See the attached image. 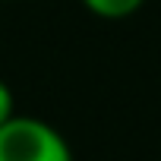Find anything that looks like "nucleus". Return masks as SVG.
<instances>
[{"label": "nucleus", "instance_id": "1", "mask_svg": "<svg viewBox=\"0 0 161 161\" xmlns=\"http://www.w3.org/2000/svg\"><path fill=\"white\" fill-rule=\"evenodd\" d=\"M0 161H73V152L47 120L13 114L0 126Z\"/></svg>", "mask_w": 161, "mask_h": 161}, {"label": "nucleus", "instance_id": "2", "mask_svg": "<svg viewBox=\"0 0 161 161\" xmlns=\"http://www.w3.org/2000/svg\"><path fill=\"white\" fill-rule=\"evenodd\" d=\"M79 3L98 19H126L142 10L145 0H79Z\"/></svg>", "mask_w": 161, "mask_h": 161}, {"label": "nucleus", "instance_id": "3", "mask_svg": "<svg viewBox=\"0 0 161 161\" xmlns=\"http://www.w3.org/2000/svg\"><path fill=\"white\" fill-rule=\"evenodd\" d=\"M16 114V98H13V89L0 79V126H3L10 117Z\"/></svg>", "mask_w": 161, "mask_h": 161}]
</instances>
